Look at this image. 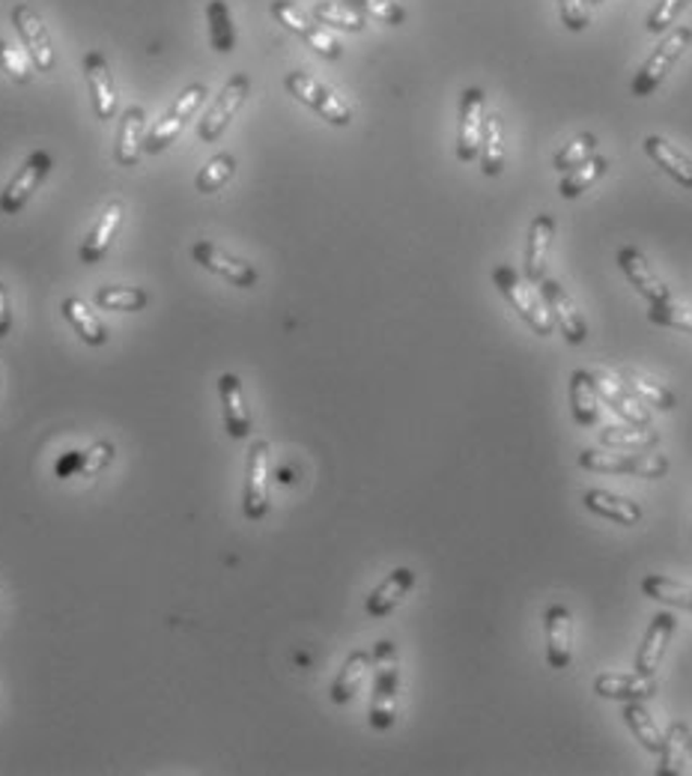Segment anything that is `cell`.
<instances>
[{"label":"cell","mask_w":692,"mask_h":776,"mask_svg":"<svg viewBox=\"0 0 692 776\" xmlns=\"http://www.w3.org/2000/svg\"><path fill=\"white\" fill-rule=\"evenodd\" d=\"M493 284H496V291L508 299L510 308L519 313V320L529 325L534 335H553L555 320L549 308H546V301H543L541 287H534L529 279H522L517 269L508 267V263L493 269Z\"/></svg>","instance_id":"cell-1"},{"label":"cell","mask_w":692,"mask_h":776,"mask_svg":"<svg viewBox=\"0 0 692 776\" xmlns=\"http://www.w3.org/2000/svg\"><path fill=\"white\" fill-rule=\"evenodd\" d=\"M373 699H370V726L376 731L392 729L397 719V693H400V657L388 639H380L373 649Z\"/></svg>","instance_id":"cell-2"},{"label":"cell","mask_w":692,"mask_h":776,"mask_svg":"<svg viewBox=\"0 0 692 776\" xmlns=\"http://www.w3.org/2000/svg\"><path fill=\"white\" fill-rule=\"evenodd\" d=\"M692 46V27H671V34L659 42L647 60L642 63V70L633 75V84H630V94L635 99H647L659 90V84L669 78V72L678 66V60L687 54V48Z\"/></svg>","instance_id":"cell-3"},{"label":"cell","mask_w":692,"mask_h":776,"mask_svg":"<svg viewBox=\"0 0 692 776\" xmlns=\"http://www.w3.org/2000/svg\"><path fill=\"white\" fill-rule=\"evenodd\" d=\"M579 466L601 476H630V478H663L669 472V457L663 454H639V452H601V448H585L579 454Z\"/></svg>","instance_id":"cell-4"},{"label":"cell","mask_w":692,"mask_h":776,"mask_svg":"<svg viewBox=\"0 0 692 776\" xmlns=\"http://www.w3.org/2000/svg\"><path fill=\"white\" fill-rule=\"evenodd\" d=\"M284 87H287L289 96H296L301 104H308L311 111H317V114L323 116L325 123H332V126H349L353 123V104L346 102V99H341V96L332 90V87H325L323 82H317L313 75H308V72H287L284 75Z\"/></svg>","instance_id":"cell-5"},{"label":"cell","mask_w":692,"mask_h":776,"mask_svg":"<svg viewBox=\"0 0 692 776\" xmlns=\"http://www.w3.org/2000/svg\"><path fill=\"white\" fill-rule=\"evenodd\" d=\"M10 22L18 34V42L27 51V58L34 63L36 72H51L58 66V54H54V42L48 34V24L42 22V15L30 7V3H15L10 10Z\"/></svg>","instance_id":"cell-6"},{"label":"cell","mask_w":692,"mask_h":776,"mask_svg":"<svg viewBox=\"0 0 692 776\" xmlns=\"http://www.w3.org/2000/svg\"><path fill=\"white\" fill-rule=\"evenodd\" d=\"M203 99H207V84L203 82H195L185 87L183 94L176 96V102L168 108V114L152 126V132L144 138V152H150V156H159L162 150H168L173 140L180 138V132L185 128V123L195 116V111L203 104Z\"/></svg>","instance_id":"cell-7"},{"label":"cell","mask_w":692,"mask_h":776,"mask_svg":"<svg viewBox=\"0 0 692 776\" xmlns=\"http://www.w3.org/2000/svg\"><path fill=\"white\" fill-rule=\"evenodd\" d=\"M269 12H272V19H275L281 27H287L289 34H296L305 42L308 48H313L320 58L325 60H341V54H344V46L337 42L335 36L325 30L323 24L311 22L305 12L293 3V0H272V7H269Z\"/></svg>","instance_id":"cell-8"},{"label":"cell","mask_w":692,"mask_h":776,"mask_svg":"<svg viewBox=\"0 0 692 776\" xmlns=\"http://www.w3.org/2000/svg\"><path fill=\"white\" fill-rule=\"evenodd\" d=\"M248 94H251V78H248L245 72L231 75L227 84L221 87V94L215 96V102L207 108L203 120L197 123V138L207 140V144L219 140L221 135H224V128L231 126V120L236 116V111L245 104Z\"/></svg>","instance_id":"cell-9"},{"label":"cell","mask_w":692,"mask_h":776,"mask_svg":"<svg viewBox=\"0 0 692 776\" xmlns=\"http://www.w3.org/2000/svg\"><path fill=\"white\" fill-rule=\"evenodd\" d=\"M54 168V159L51 152L46 150H34L24 164L15 171V176L10 180V186L0 192V215H18L27 200L36 195V188L46 183V176L51 174Z\"/></svg>","instance_id":"cell-10"},{"label":"cell","mask_w":692,"mask_h":776,"mask_svg":"<svg viewBox=\"0 0 692 776\" xmlns=\"http://www.w3.org/2000/svg\"><path fill=\"white\" fill-rule=\"evenodd\" d=\"M191 257H195V263L209 269L212 275H221L224 281H231L233 287L248 291V287H255L257 281H260V272H257L248 260L233 257L231 251H224L221 245L209 243V239H197V243L191 245Z\"/></svg>","instance_id":"cell-11"},{"label":"cell","mask_w":692,"mask_h":776,"mask_svg":"<svg viewBox=\"0 0 692 776\" xmlns=\"http://www.w3.org/2000/svg\"><path fill=\"white\" fill-rule=\"evenodd\" d=\"M486 120V94L481 87H466L460 96V126H457V159L469 164L481 152V135Z\"/></svg>","instance_id":"cell-12"},{"label":"cell","mask_w":692,"mask_h":776,"mask_svg":"<svg viewBox=\"0 0 692 776\" xmlns=\"http://www.w3.org/2000/svg\"><path fill=\"white\" fill-rule=\"evenodd\" d=\"M269 442L257 440L248 448L245 466V496L243 510L248 520H263L269 514Z\"/></svg>","instance_id":"cell-13"},{"label":"cell","mask_w":692,"mask_h":776,"mask_svg":"<svg viewBox=\"0 0 692 776\" xmlns=\"http://www.w3.org/2000/svg\"><path fill=\"white\" fill-rule=\"evenodd\" d=\"M537 287H541L543 301H546V308H549V313H553L555 325L561 329V335H565L567 344H570V347L585 344L589 325H585V317H582V311L577 308V301L570 299V293H567L555 279H543Z\"/></svg>","instance_id":"cell-14"},{"label":"cell","mask_w":692,"mask_h":776,"mask_svg":"<svg viewBox=\"0 0 692 776\" xmlns=\"http://www.w3.org/2000/svg\"><path fill=\"white\" fill-rule=\"evenodd\" d=\"M618 267H621L623 279L630 281V287H635V293L647 299V305H659V301H671V291L666 287V281L659 279L651 260H647L635 245H623L618 248Z\"/></svg>","instance_id":"cell-15"},{"label":"cell","mask_w":692,"mask_h":776,"mask_svg":"<svg viewBox=\"0 0 692 776\" xmlns=\"http://www.w3.org/2000/svg\"><path fill=\"white\" fill-rule=\"evenodd\" d=\"M84 78L90 87V102L96 120H114L116 114V84L111 63L104 58L102 51H87L82 60Z\"/></svg>","instance_id":"cell-16"},{"label":"cell","mask_w":692,"mask_h":776,"mask_svg":"<svg viewBox=\"0 0 692 776\" xmlns=\"http://www.w3.org/2000/svg\"><path fill=\"white\" fill-rule=\"evenodd\" d=\"M546 630V663L549 669H567L573 661V613L565 603H553L543 613Z\"/></svg>","instance_id":"cell-17"},{"label":"cell","mask_w":692,"mask_h":776,"mask_svg":"<svg viewBox=\"0 0 692 776\" xmlns=\"http://www.w3.org/2000/svg\"><path fill=\"white\" fill-rule=\"evenodd\" d=\"M123 221H126V200L123 197L108 200V207L102 209V215L96 219V224L87 233V239L82 243V263L92 267V263H99L111 251Z\"/></svg>","instance_id":"cell-18"},{"label":"cell","mask_w":692,"mask_h":776,"mask_svg":"<svg viewBox=\"0 0 692 776\" xmlns=\"http://www.w3.org/2000/svg\"><path fill=\"white\" fill-rule=\"evenodd\" d=\"M678 630V618L671 613H657L654 621L647 625V633L639 645V654H635V673L642 675H654L659 669V663L666 657V649H669L671 637Z\"/></svg>","instance_id":"cell-19"},{"label":"cell","mask_w":692,"mask_h":776,"mask_svg":"<svg viewBox=\"0 0 692 776\" xmlns=\"http://www.w3.org/2000/svg\"><path fill=\"white\" fill-rule=\"evenodd\" d=\"M594 693L601 699H611V702H645L657 695V681L654 675H621V673H606L594 678Z\"/></svg>","instance_id":"cell-20"},{"label":"cell","mask_w":692,"mask_h":776,"mask_svg":"<svg viewBox=\"0 0 692 776\" xmlns=\"http://www.w3.org/2000/svg\"><path fill=\"white\" fill-rule=\"evenodd\" d=\"M221 406H224V428L231 440H248L251 436V409L245 404L243 380L236 373H221L219 380Z\"/></svg>","instance_id":"cell-21"},{"label":"cell","mask_w":692,"mask_h":776,"mask_svg":"<svg viewBox=\"0 0 692 776\" xmlns=\"http://www.w3.org/2000/svg\"><path fill=\"white\" fill-rule=\"evenodd\" d=\"M116 457V448L111 445L108 440H99L92 442L90 448H84V452H70L60 457L58 464H54V472H58V478H96L99 472H104L108 466L114 464Z\"/></svg>","instance_id":"cell-22"},{"label":"cell","mask_w":692,"mask_h":776,"mask_svg":"<svg viewBox=\"0 0 692 776\" xmlns=\"http://www.w3.org/2000/svg\"><path fill=\"white\" fill-rule=\"evenodd\" d=\"M412 589H416V570L412 568L392 570V574H388V577H385V580H382L376 589L370 591L364 609H368L370 618H385V615H392L394 609L404 603V598Z\"/></svg>","instance_id":"cell-23"},{"label":"cell","mask_w":692,"mask_h":776,"mask_svg":"<svg viewBox=\"0 0 692 776\" xmlns=\"http://www.w3.org/2000/svg\"><path fill=\"white\" fill-rule=\"evenodd\" d=\"M642 150L651 162L657 164L663 174H669L678 186L692 188V159L681 147H675L671 140H666L663 135H647L642 140Z\"/></svg>","instance_id":"cell-24"},{"label":"cell","mask_w":692,"mask_h":776,"mask_svg":"<svg viewBox=\"0 0 692 776\" xmlns=\"http://www.w3.org/2000/svg\"><path fill=\"white\" fill-rule=\"evenodd\" d=\"M555 236V219L549 212L534 215L529 224V239H526V279L531 284H541L546 279V257Z\"/></svg>","instance_id":"cell-25"},{"label":"cell","mask_w":692,"mask_h":776,"mask_svg":"<svg viewBox=\"0 0 692 776\" xmlns=\"http://www.w3.org/2000/svg\"><path fill=\"white\" fill-rule=\"evenodd\" d=\"M594 380H597L601 401L609 406L615 416H621L627 424H639V428L651 424V416H647V409H642V401L621 380H611L609 373H594Z\"/></svg>","instance_id":"cell-26"},{"label":"cell","mask_w":692,"mask_h":776,"mask_svg":"<svg viewBox=\"0 0 692 776\" xmlns=\"http://www.w3.org/2000/svg\"><path fill=\"white\" fill-rule=\"evenodd\" d=\"M582 502H585V508H589L591 514H597L603 520L618 522V526H639L642 517H645V510H642L639 502L618 496V493H611V490H601V486L589 490V493L582 496Z\"/></svg>","instance_id":"cell-27"},{"label":"cell","mask_w":692,"mask_h":776,"mask_svg":"<svg viewBox=\"0 0 692 776\" xmlns=\"http://www.w3.org/2000/svg\"><path fill=\"white\" fill-rule=\"evenodd\" d=\"M570 412L579 428H594L601 421V392L594 373L579 368L570 373Z\"/></svg>","instance_id":"cell-28"},{"label":"cell","mask_w":692,"mask_h":776,"mask_svg":"<svg viewBox=\"0 0 692 776\" xmlns=\"http://www.w3.org/2000/svg\"><path fill=\"white\" fill-rule=\"evenodd\" d=\"M144 150V108L132 104L120 116V128H116V147L114 162L120 168H135Z\"/></svg>","instance_id":"cell-29"},{"label":"cell","mask_w":692,"mask_h":776,"mask_svg":"<svg viewBox=\"0 0 692 776\" xmlns=\"http://www.w3.org/2000/svg\"><path fill=\"white\" fill-rule=\"evenodd\" d=\"M60 311H63L66 323L75 329V335L82 337L84 344H90V347H102V344H108V325L90 311L87 301L78 299V296H66L63 305H60Z\"/></svg>","instance_id":"cell-30"},{"label":"cell","mask_w":692,"mask_h":776,"mask_svg":"<svg viewBox=\"0 0 692 776\" xmlns=\"http://www.w3.org/2000/svg\"><path fill=\"white\" fill-rule=\"evenodd\" d=\"M618 380H621L642 404L654 406L659 412H671V409L678 406V397H675L669 385H663L659 380H654V377H647V373H639L633 371V368H621V371H618Z\"/></svg>","instance_id":"cell-31"},{"label":"cell","mask_w":692,"mask_h":776,"mask_svg":"<svg viewBox=\"0 0 692 776\" xmlns=\"http://www.w3.org/2000/svg\"><path fill=\"white\" fill-rule=\"evenodd\" d=\"M207 24H209V46L215 48L219 54H233L239 34H236V22H233V10L227 0H209L207 3Z\"/></svg>","instance_id":"cell-32"},{"label":"cell","mask_w":692,"mask_h":776,"mask_svg":"<svg viewBox=\"0 0 692 776\" xmlns=\"http://www.w3.org/2000/svg\"><path fill=\"white\" fill-rule=\"evenodd\" d=\"M370 663H373V657H370L368 651H353V654L346 657L341 673H337V678L332 681V690H329L335 705H346V702L356 699L358 687H361V681H364V675H368L370 669Z\"/></svg>","instance_id":"cell-33"},{"label":"cell","mask_w":692,"mask_h":776,"mask_svg":"<svg viewBox=\"0 0 692 776\" xmlns=\"http://www.w3.org/2000/svg\"><path fill=\"white\" fill-rule=\"evenodd\" d=\"M478 156H481V171L486 176H498L505 171V123L498 114H486Z\"/></svg>","instance_id":"cell-34"},{"label":"cell","mask_w":692,"mask_h":776,"mask_svg":"<svg viewBox=\"0 0 692 776\" xmlns=\"http://www.w3.org/2000/svg\"><path fill=\"white\" fill-rule=\"evenodd\" d=\"M623 723L630 726L635 741L642 743V750L659 755L663 743H666V735L659 731V726L654 723V717L647 714V707L642 705V702H623Z\"/></svg>","instance_id":"cell-35"},{"label":"cell","mask_w":692,"mask_h":776,"mask_svg":"<svg viewBox=\"0 0 692 776\" xmlns=\"http://www.w3.org/2000/svg\"><path fill=\"white\" fill-rule=\"evenodd\" d=\"M659 442V433L651 424L639 428V424H623V428H606L601 433L603 448H615V452H647Z\"/></svg>","instance_id":"cell-36"},{"label":"cell","mask_w":692,"mask_h":776,"mask_svg":"<svg viewBox=\"0 0 692 776\" xmlns=\"http://www.w3.org/2000/svg\"><path fill=\"white\" fill-rule=\"evenodd\" d=\"M609 171V159L606 156H591L589 162H582L573 171H567L565 180L558 183V195L565 200H577L579 195H585L597 180H603Z\"/></svg>","instance_id":"cell-37"},{"label":"cell","mask_w":692,"mask_h":776,"mask_svg":"<svg viewBox=\"0 0 692 776\" xmlns=\"http://www.w3.org/2000/svg\"><path fill=\"white\" fill-rule=\"evenodd\" d=\"M236 176V156L233 152H215L195 176V188L200 195H215Z\"/></svg>","instance_id":"cell-38"},{"label":"cell","mask_w":692,"mask_h":776,"mask_svg":"<svg viewBox=\"0 0 692 776\" xmlns=\"http://www.w3.org/2000/svg\"><path fill=\"white\" fill-rule=\"evenodd\" d=\"M642 591H645L651 601L657 603H669V606H678V609H687L692 613V586L681 580H669V577H659V574H651L642 580Z\"/></svg>","instance_id":"cell-39"},{"label":"cell","mask_w":692,"mask_h":776,"mask_svg":"<svg viewBox=\"0 0 692 776\" xmlns=\"http://www.w3.org/2000/svg\"><path fill=\"white\" fill-rule=\"evenodd\" d=\"M311 19L323 27H332V30H344V34H361L364 30V15H358L356 10H349L344 3H332V0L313 3Z\"/></svg>","instance_id":"cell-40"},{"label":"cell","mask_w":692,"mask_h":776,"mask_svg":"<svg viewBox=\"0 0 692 776\" xmlns=\"http://www.w3.org/2000/svg\"><path fill=\"white\" fill-rule=\"evenodd\" d=\"M150 301V293L140 291V287H99L96 291V305L104 308V311H123V313H135L144 311Z\"/></svg>","instance_id":"cell-41"},{"label":"cell","mask_w":692,"mask_h":776,"mask_svg":"<svg viewBox=\"0 0 692 776\" xmlns=\"http://www.w3.org/2000/svg\"><path fill=\"white\" fill-rule=\"evenodd\" d=\"M591 156H597V135L594 132H582V135L570 138L561 150L555 152L553 168L567 174V171H573L582 162H589Z\"/></svg>","instance_id":"cell-42"},{"label":"cell","mask_w":692,"mask_h":776,"mask_svg":"<svg viewBox=\"0 0 692 776\" xmlns=\"http://www.w3.org/2000/svg\"><path fill=\"white\" fill-rule=\"evenodd\" d=\"M344 7L356 10L358 15H368L382 24L400 27L406 22V7L397 0H344Z\"/></svg>","instance_id":"cell-43"},{"label":"cell","mask_w":692,"mask_h":776,"mask_svg":"<svg viewBox=\"0 0 692 776\" xmlns=\"http://www.w3.org/2000/svg\"><path fill=\"white\" fill-rule=\"evenodd\" d=\"M0 72L15 84H30V78H34V63L27 58V51L10 46L7 39H0Z\"/></svg>","instance_id":"cell-44"},{"label":"cell","mask_w":692,"mask_h":776,"mask_svg":"<svg viewBox=\"0 0 692 776\" xmlns=\"http://www.w3.org/2000/svg\"><path fill=\"white\" fill-rule=\"evenodd\" d=\"M647 320L666 329H678L692 335V308L675 305V301H659V305H647Z\"/></svg>","instance_id":"cell-45"},{"label":"cell","mask_w":692,"mask_h":776,"mask_svg":"<svg viewBox=\"0 0 692 776\" xmlns=\"http://www.w3.org/2000/svg\"><path fill=\"white\" fill-rule=\"evenodd\" d=\"M687 7H690V0H659L657 7L651 10V15L645 19V30L654 36L666 34L671 24H675V19H678Z\"/></svg>","instance_id":"cell-46"},{"label":"cell","mask_w":692,"mask_h":776,"mask_svg":"<svg viewBox=\"0 0 692 776\" xmlns=\"http://www.w3.org/2000/svg\"><path fill=\"white\" fill-rule=\"evenodd\" d=\"M558 15L567 30H585L591 24V3L589 0H558Z\"/></svg>","instance_id":"cell-47"},{"label":"cell","mask_w":692,"mask_h":776,"mask_svg":"<svg viewBox=\"0 0 692 776\" xmlns=\"http://www.w3.org/2000/svg\"><path fill=\"white\" fill-rule=\"evenodd\" d=\"M659 755H663V765H659V774L669 776V774H687V767H683V762H687V750H683V743L675 738L669 731V738H666V743H663V750H659Z\"/></svg>","instance_id":"cell-48"},{"label":"cell","mask_w":692,"mask_h":776,"mask_svg":"<svg viewBox=\"0 0 692 776\" xmlns=\"http://www.w3.org/2000/svg\"><path fill=\"white\" fill-rule=\"evenodd\" d=\"M12 332V305H10V293L3 287L0 281V337H7Z\"/></svg>","instance_id":"cell-49"},{"label":"cell","mask_w":692,"mask_h":776,"mask_svg":"<svg viewBox=\"0 0 692 776\" xmlns=\"http://www.w3.org/2000/svg\"><path fill=\"white\" fill-rule=\"evenodd\" d=\"M671 735H675V738H678V741L683 743V750H687V753L692 755V731H690V726H683V723H675V726H671Z\"/></svg>","instance_id":"cell-50"},{"label":"cell","mask_w":692,"mask_h":776,"mask_svg":"<svg viewBox=\"0 0 692 776\" xmlns=\"http://www.w3.org/2000/svg\"><path fill=\"white\" fill-rule=\"evenodd\" d=\"M589 3H591V7H601L603 0H589Z\"/></svg>","instance_id":"cell-51"}]
</instances>
